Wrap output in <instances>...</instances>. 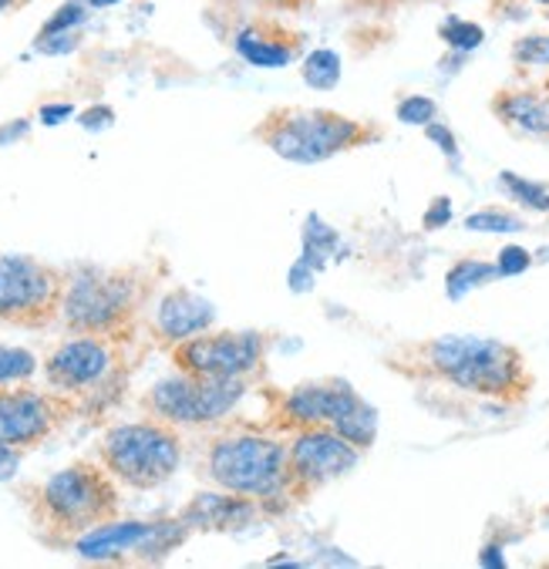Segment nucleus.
<instances>
[{
	"label": "nucleus",
	"instance_id": "obj_13",
	"mask_svg": "<svg viewBox=\"0 0 549 569\" xmlns=\"http://www.w3.org/2000/svg\"><path fill=\"white\" fill-rule=\"evenodd\" d=\"M71 408L44 391L31 388H8L0 391V441L11 448H34L41 445L68 415Z\"/></svg>",
	"mask_w": 549,
	"mask_h": 569
},
{
	"label": "nucleus",
	"instance_id": "obj_1",
	"mask_svg": "<svg viewBox=\"0 0 549 569\" xmlns=\"http://www.w3.org/2000/svg\"><path fill=\"white\" fill-rule=\"evenodd\" d=\"M119 489L116 476L94 462H74L38 486L34 516L44 529L78 539L81 532L116 519Z\"/></svg>",
	"mask_w": 549,
	"mask_h": 569
},
{
	"label": "nucleus",
	"instance_id": "obj_11",
	"mask_svg": "<svg viewBox=\"0 0 549 569\" xmlns=\"http://www.w3.org/2000/svg\"><path fill=\"white\" fill-rule=\"evenodd\" d=\"M358 451L345 435H338L335 428H323V425H313V428H303L290 451H287V476H290V486H297L300 492H310V489H320L331 479L351 472L358 466Z\"/></svg>",
	"mask_w": 549,
	"mask_h": 569
},
{
	"label": "nucleus",
	"instance_id": "obj_14",
	"mask_svg": "<svg viewBox=\"0 0 549 569\" xmlns=\"http://www.w3.org/2000/svg\"><path fill=\"white\" fill-rule=\"evenodd\" d=\"M361 405V398L341 385V381H327V385H300L290 398H287V415L290 421L313 428V425H327L335 428L348 411H355Z\"/></svg>",
	"mask_w": 549,
	"mask_h": 569
},
{
	"label": "nucleus",
	"instance_id": "obj_7",
	"mask_svg": "<svg viewBox=\"0 0 549 569\" xmlns=\"http://www.w3.org/2000/svg\"><path fill=\"white\" fill-rule=\"evenodd\" d=\"M243 391V378H196L179 371L149 391L146 408L176 428H199L227 418L240 405Z\"/></svg>",
	"mask_w": 549,
	"mask_h": 569
},
{
	"label": "nucleus",
	"instance_id": "obj_25",
	"mask_svg": "<svg viewBox=\"0 0 549 569\" xmlns=\"http://www.w3.org/2000/svg\"><path fill=\"white\" fill-rule=\"evenodd\" d=\"M466 230L469 233H519L522 230V219L502 209H486V212H472L466 219Z\"/></svg>",
	"mask_w": 549,
	"mask_h": 569
},
{
	"label": "nucleus",
	"instance_id": "obj_31",
	"mask_svg": "<svg viewBox=\"0 0 549 569\" xmlns=\"http://www.w3.org/2000/svg\"><path fill=\"white\" fill-rule=\"evenodd\" d=\"M452 219V199H446V196H438L435 202H431V209L425 212V226L428 230H442V226Z\"/></svg>",
	"mask_w": 549,
	"mask_h": 569
},
{
	"label": "nucleus",
	"instance_id": "obj_16",
	"mask_svg": "<svg viewBox=\"0 0 549 569\" xmlns=\"http://www.w3.org/2000/svg\"><path fill=\"white\" fill-rule=\"evenodd\" d=\"M250 516H253L250 499L227 492V496H196L182 512V522L189 529H237L250 522Z\"/></svg>",
	"mask_w": 549,
	"mask_h": 569
},
{
	"label": "nucleus",
	"instance_id": "obj_35",
	"mask_svg": "<svg viewBox=\"0 0 549 569\" xmlns=\"http://www.w3.org/2000/svg\"><path fill=\"white\" fill-rule=\"evenodd\" d=\"M313 277H317V270H313V267H307V263L300 260V263L290 270V287H293L297 293H303V290H310Z\"/></svg>",
	"mask_w": 549,
	"mask_h": 569
},
{
	"label": "nucleus",
	"instance_id": "obj_3",
	"mask_svg": "<svg viewBox=\"0 0 549 569\" xmlns=\"http://www.w3.org/2000/svg\"><path fill=\"white\" fill-rule=\"evenodd\" d=\"M428 365L462 391L509 398L526 391L519 351L489 337H438L428 345Z\"/></svg>",
	"mask_w": 549,
	"mask_h": 569
},
{
	"label": "nucleus",
	"instance_id": "obj_20",
	"mask_svg": "<svg viewBox=\"0 0 549 569\" xmlns=\"http://www.w3.org/2000/svg\"><path fill=\"white\" fill-rule=\"evenodd\" d=\"M303 84L307 88H317V91H331L341 84V74H345V64H341V54L331 51V48H317L303 58Z\"/></svg>",
	"mask_w": 549,
	"mask_h": 569
},
{
	"label": "nucleus",
	"instance_id": "obj_34",
	"mask_svg": "<svg viewBox=\"0 0 549 569\" xmlns=\"http://www.w3.org/2000/svg\"><path fill=\"white\" fill-rule=\"evenodd\" d=\"M74 116V108L71 104H44L41 108V126H48V129H54V126H61L64 119H71Z\"/></svg>",
	"mask_w": 549,
	"mask_h": 569
},
{
	"label": "nucleus",
	"instance_id": "obj_8",
	"mask_svg": "<svg viewBox=\"0 0 549 569\" xmlns=\"http://www.w3.org/2000/svg\"><path fill=\"white\" fill-rule=\"evenodd\" d=\"M64 280L31 257H0V323L44 327L61 313Z\"/></svg>",
	"mask_w": 549,
	"mask_h": 569
},
{
	"label": "nucleus",
	"instance_id": "obj_37",
	"mask_svg": "<svg viewBox=\"0 0 549 569\" xmlns=\"http://www.w3.org/2000/svg\"><path fill=\"white\" fill-rule=\"evenodd\" d=\"M479 562H482V566H492V569H502V566H506V556H502L499 546H486L482 556H479Z\"/></svg>",
	"mask_w": 549,
	"mask_h": 569
},
{
	"label": "nucleus",
	"instance_id": "obj_27",
	"mask_svg": "<svg viewBox=\"0 0 549 569\" xmlns=\"http://www.w3.org/2000/svg\"><path fill=\"white\" fill-rule=\"evenodd\" d=\"M88 21V4L84 0H68L64 8L54 11V18L41 28V34H64V31H74Z\"/></svg>",
	"mask_w": 549,
	"mask_h": 569
},
{
	"label": "nucleus",
	"instance_id": "obj_10",
	"mask_svg": "<svg viewBox=\"0 0 549 569\" xmlns=\"http://www.w3.org/2000/svg\"><path fill=\"white\" fill-rule=\"evenodd\" d=\"M263 358L260 333H196L182 345H172V361L179 371L196 378H247Z\"/></svg>",
	"mask_w": 549,
	"mask_h": 569
},
{
	"label": "nucleus",
	"instance_id": "obj_19",
	"mask_svg": "<svg viewBox=\"0 0 549 569\" xmlns=\"http://www.w3.org/2000/svg\"><path fill=\"white\" fill-rule=\"evenodd\" d=\"M341 253V237L327 226L320 216H307V226H303V263L320 270L327 260H338Z\"/></svg>",
	"mask_w": 549,
	"mask_h": 569
},
{
	"label": "nucleus",
	"instance_id": "obj_5",
	"mask_svg": "<svg viewBox=\"0 0 549 569\" xmlns=\"http://www.w3.org/2000/svg\"><path fill=\"white\" fill-rule=\"evenodd\" d=\"M257 136L287 162L313 166L331 159L345 149H355L368 139V132L327 108H287L273 111V116L257 129Z\"/></svg>",
	"mask_w": 549,
	"mask_h": 569
},
{
	"label": "nucleus",
	"instance_id": "obj_6",
	"mask_svg": "<svg viewBox=\"0 0 549 569\" xmlns=\"http://www.w3.org/2000/svg\"><path fill=\"white\" fill-rule=\"evenodd\" d=\"M139 307V280L119 270H81L68 280L61 317L74 333L119 340Z\"/></svg>",
	"mask_w": 549,
	"mask_h": 569
},
{
	"label": "nucleus",
	"instance_id": "obj_12",
	"mask_svg": "<svg viewBox=\"0 0 549 569\" xmlns=\"http://www.w3.org/2000/svg\"><path fill=\"white\" fill-rule=\"evenodd\" d=\"M112 368H116L112 340L94 337V333H81L74 340H64V345H58L48 355L44 378L61 395H81V391L104 385V378L112 375Z\"/></svg>",
	"mask_w": 549,
	"mask_h": 569
},
{
	"label": "nucleus",
	"instance_id": "obj_30",
	"mask_svg": "<svg viewBox=\"0 0 549 569\" xmlns=\"http://www.w3.org/2000/svg\"><path fill=\"white\" fill-rule=\"evenodd\" d=\"M78 48V34L74 31H64V34H38L34 41V51L41 54H68Z\"/></svg>",
	"mask_w": 549,
	"mask_h": 569
},
{
	"label": "nucleus",
	"instance_id": "obj_26",
	"mask_svg": "<svg viewBox=\"0 0 549 569\" xmlns=\"http://www.w3.org/2000/svg\"><path fill=\"white\" fill-rule=\"evenodd\" d=\"M512 61L522 68H546L549 64V34H526L512 48Z\"/></svg>",
	"mask_w": 549,
	"mask_h": 569
},
{
	"label": "nucleus",
	"instance_id": "obj_2",
	"mask_svg": "<svg viewBox=\"0 0 549 569\" xmlns=\"http://www.w3.org/2000/svg\"><path fill=\"white\" fill-rule=\"evenodd\" d=\"M101 466L116 476V482L149 492L166 486L179 462H182V438L176 425L152 418V421H129L116 425L101 435L98 445Z\"/></svg>",
	"mask_w": 549,
	"mask_h": 569
},
{
	"label": "nucleus",
	"instance_id": "obj_24",
	"mask_svg": "<svg viewBox=\"0 0 549 569\" xmlns=\"http://www.w3.org/2000/svg\"><path fill=\"white\" fill-rule=\"evenodd\" d=\"M438 34H442V41H446L452 51H462V54L476 51V48L486 41V31H482L476 21H462V18H449L442 28H438Z\"/></svg>",
	"mask_w": 549,
	"mask_h": 569
},
{
	"label": "nucleus",
	"instance_id": "obj_39",
	"mask_svg": "<svg viewBox=\"0 0 549 569\" xmlns=\"http://www.w3.org/2000/svg\"><path fill=\"white\" fill-rule=\"evenodd\" d=\"M88 8H116V4H122V0H84Z\"/></svg>",
	"mask_w": 549,
	"mask_h": 569
},
{
	"label": "nucleus",
	"instance_id": "obj_22",
	"mask_svg": "<svg viewBox=\"0 0 549 569\" xmlns=\"http://www.w3.org/2000/svg\"><path fill=\"white\" fill-rule=\"evenodd\" d=\"M499 186H502L516 202H522V206H529V209H536V212H549V189H546V186L529 182V179H522V176H516V172H502V176H499Z\"/></svg>",
	"mask_w": 549,
	"mask_h": 569
},
{
	"label": "nucleus",
	"instance_id": "obj_38",
	"mask_svg": "<svg viewBox=\"0 0 549 569\" xmlns=\"http://www.w3.org/2000/svg\"><path fill=\"white\" fill-rule=\"evenodd\" d=\"M28 132V122L21 119L18 126H11V129H0V142H8V139H21Z\"/></svg>",
	"mask_w": 549,
	"mask_h": 569
},
{
	"label": "nucleus",
	"instance_id": "obj_15",
	"mask_svg": "<svg viewBox=\"0 0 549 569\" xmlns=\"http://www.w3.org/2000/svg\"><path fill=\"white\" fill-rule=\"evenodd\" d=\"M216 320V310L209 300H202L192 290H172L162 297L159 310H156V333L169 345H182V340L209 330Z\"/></svg>",
	"mask_w": 549,
	"mask_h": 569
},
{
	"label": "nucleus",
	"instance_id": "obj_18",
	"mask_svg": "<svg viewBox=\"0 0 549 569\" xmlns=\"http://www.w3.org/2000/svg\"><path fill=\"white\" fill-rule=\"evenodd\" d=\"M233 48L253 68H287L297 58V41H287L283 34H270L260 24L243 28L233 38Z\"/></svg>",
	"mask_w": 549,
	"mask_h": 569
},
{
	"label": "nucleus",
	"instance_id": "obj_28",
	"mask_svg": "<svg viewBox=\"0 0 549 569\" xmlns=\"http://www.w3.org/2000/svg\"><path fill=\"white\" fill-rule=\"evenodd\" d=\"M435 116H438V104L425 94H408L398 104V122H405V126H428V122H435Z\"/></svg>",
	"mask_w": 549,
	"mask_h": 569
},
{
	"label": "nucleus",
	"instance_id": "obj_23",
	"mask_svg": "<svg viewBox=\"0 0 549 569\" xmlns=\"http://www.w3.org/2000/svg\"><path fill=\"white\" fill-rule=\"evenodd\" d=\"M38 371V358L24 348H8L0 345V385L28 381Z\"/></svg>",
	"mask_w": 549,
	"mask_h": 569
},
{
	"label": "nucleus",
	"instance_id": "obj_32",
	"mask_svg": "<svg viewBox=\"0 0 549 569\" xmlns=\"http://www.w3.org/2000/svg\"><path fill=\"white\" fill-rule=\"evenodd\" d=\"M18 466H21V448H11V445L0 441V482L14 479Z\"/></svg>",
	"mask_w": 549,
	"mask_h": 569
},
{
	"label": "nucleus",
	"instance_id": "obj_41",
	"mask_svg": "<svg viewBox=\"0 0 549 569\" xmlns=\"http://www.w3.org/2000/svg\"><path fill=\"white\" fill-rule=\"evenodd\" d=\"M532 4H542V8H549V0H532Z\"/></svg>",
	"mask_w": 549,
	"mask_h": 569
},
{
	"label": "nucleus",
	"instance_id": "obj_9",
	"mask_svg": "<svg viewBox=\"0 0 549 569\" xmlns=\"http://www.w3.org/2000/svg\"><path fill=\"white\" fill-rule=\"evenodd\" d=\"M189 526L182 519L169 522H136V519H108L74 539V552L91 562H112L126 559L129 552H139V559H162L186 539Z\"/></svg>",
	"mask_w": 549,
	"mask_h": 569
},
{
	"label": "nucleus",
	"instance_id": "obj_36",
	"mask_svg": "<svg viewBox=\"0 0 549 569\" xmlns=\"http://www.w3.org/2000/svg\"><path fill=\"white\" fill-rule=\"evenodd\" d=\"M112 119H116V116H112V108H94V111H84V116H81V126H84V129H104Z\"/></svg>",
	"mask_w": 549,
	"mask_h": 569
},
{
	"label": "nucleus",
	"instance_id": "obj_21",
	"mask_svg": "<svg viewBox=\"0 0 549 569\" xmlns=\"http://www.w3.org/2000/svg\"><path fill=\"white\" fill-rule=\"evenodd\" d=\"M492 277H499V270H496L492 263H482V260H459V263L449 270V277H446V293H449V300H462L469 290L486 287Z\"/></svg>",
	"mask_w": 549,
	"mask_h": 569
},
{
	"label": "nucleus",
	"instance_id": "obj_4",
	"mask_svg": "<svg viewBox=\"0 0 549 569\" xmlns=\"http://www.w3.org/2000/svg\"><path fill=\"white\" fill-rule=\"evenodd\" d=\"M206 479L247 499H277L290 486L287 448L250 431L223 435L206 451Z\"/></svg>",
	"mask_w": 549,
	"mask_h": 569
},
{
	"label": "nucleus",
	"instance_id": "obj_33",
	"mask_svg": "<svg viewBox=\"0 0 549 569\" xmlns=\"http://www.w3.org/2000/svg\"><path fill=\"white\" fill-rule=\"evenodd\" d=\"M425 136H428L431 142H438V146H442V152H446V156H456V152H459V149H456V136H452V132H449L446 126H438V122H428V126H425Z\"/></svg>",
	"mask_w": 549,
	"mask_h": 569
},
{
	"label": "nucleus",
	"instance_id": "obj_17",
	"mask_svg": "<svg viewBox=\"0 0 549 569\" xmlns=\"http://www.w3.org/2000/svg\"><path fill=\"white\" fill-rule=\"evenodd\" d=\"M496 116L526 132V136H549V98L542 94H532V91H502L496 101Z\"/></svg>",
	"mask_w": 549,
	"mask_h": 569
},
{
	"label": "nucleus",
	"instance_id": "obj_29",
	"mask_svg": "<svg viewBox=\"0 0 549 569\" xmlns=\"http://www.w3.org/2000/svg\"><path fill=\"white\" fill-rule=\"evenodd\" d=\"M529 263H532V257H529L522 247H506V250L499 253L496 270H499V277H519V273L529 270Z\"/></svg>",
	"mask_w": 549,
	"mask_h": 569
},
{
	"label": "nucleus",
	"instance_id": "obj_40",
	"mask_svg": "<svg viewBox=\"0 0 549 569\" xmlns=\"http://www.w3.org/2000/svg\"><path fill=\"white\" fill-rule=\"evenodd\" d=\"M8 8H14V0H0V14H4Z\"/></svg>",
	"mask_w": 549,
	"mask_h": 569
}]
</instances>
